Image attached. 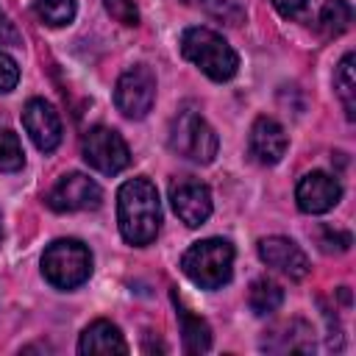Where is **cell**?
<instances>
[{"label":"cell","instance_id":"7","mask_svg":"<svg viewBox=\"0 0 356 356\" xmlns=\"http://www.w3.org/2000/svg\"><path fill=\"white\" fill-rule=\"evenodd\" d=\"M81 153H83V161L103 175H117L131 164V150L125 139L106 125H95L86 131L81 142Z\"/></svg>","mask_w":356,"mask_h":356},{"label":"cell","instance_id":"15","mask_svg":"<svg viewBox=\"0 0 356 356\" xmlns=\"http://www.w3.org/2000/svg\"><path fill=\"white\" fill-rule=\"evenodd\" d=\"M78 350L83 356L89 353H128V342L122 339L120 328L108 320H95L83 328L78 339Z\"/></svg>","mask_w":356,"mask_h":356},{"label":"cell","instance_id":"4","mask_svg":"<svg viewBox=\"0 0 356 356\" xmlns=\"http://www.w3.org/2000/svg\"><path fill=\"white\" fill-rule=\"evenodd\" d=\"M220 139L197 108H181L170 122V150L195 164H211Z\"/></svg>","mask_w":356,"mask_h":356},{"label":"cell","instance_id":"26","mask_svg":"<svg viewBox=\"0 0 356 356\" xmlns=\"http://www.w3.org/2000/svg\"><path fill=\"white\" fill-rule=\"evenodd\" d=\"M14 44V42H19V33L14 31V25L8 22V17L0 11V44Z\"/></svg>","mask_w":356,"mask_h":356},{"label":"cell","instance_id":"13","mask_svg":"<svg viewBox=\"0 0 356 356\" xmlns=\"http://www.w3.org/2000/svg\"><path fill=\"white\" fill-rule=\"evenodd\" d=\"M248 147H250V156L259 164H267V167L278 164L284 159V153H286V131L273 117H259L250 125Z\"/></svg>","mask_w":356,"mask_h":356},{"label":"cell","instance_id":"6","mask_svg":"<svg viewBox=\"0 0 356 356\" xmlns=\"http://www.w3.org/2000/svg\"><path fill=\"white\" fill-rule=\"evenodd\" d=\"M114 103L122 117L128 120H142L156 103V75L147 64H134L128 67L114 86Z\"/></svg>","mask_w":356,"mask_h":356},{"label":"cell","instance_id":"18","mask_svg":"<svg viewBox=\"0 0 356 356\" xmlns=\"http://www.w3.org/2000/svg\"><path fill=\"white\" fill-rule=\"evenodd\" d=\"M334 89L337 97L342 100V108L348 114V120L356 117V75H353V53H345L342 61L337 64L334 72Z\"/></svg>","mask_w":356,"mask_h":356},{"label":"cell","instance_id":"3","mask_svg":"<svg viewBox=\"0 0 356 356\" xmlns=\"http://www.w3.org/2000/svg\"><path fill=\"white\" fill-rule=\"evenodd\" d=\"M181 270L200 289H220L222 284L231 281L234 248L228 239H220V236L200 239L181 256Z\"/></svg>","mask_w":356,"mask_h":356},{"label":"cell","instance_id":"19","mask_svg":"<svg viewBox=\"0 0 356 356\" xmlns=\"http://www.w3.org/2000/svg\"><path fill=\"white\" fill-rule=\"evenodd\" d=\"M353 22V8L348 0H325L320 8V28L325 36H339L350 28Z\"/></svg>","mask_w":356,"mask_h":356},{"label":"cell","instance_id":"1","mask_svg":"<svg viewBox=\"0 0 356 356\" xmlns=\"http://www.w3.org/2000/svg\"><path fill=\"white\" fill-rule=\"evenodd\" d=\"M117 222L128 245H150L161 228V200L147 178H131L117 192Z\"/></svg>","mask_w":356,"mask_h":356},{"label":"cell","instance_id":"21","mask_svg":"<svg viewBox=\"0 0 356 356\" xmlns=\"http://www.w3.org/2000/svg\"><path fill=\"white\" fill-rule=\"evenodd\" d=\"M25 164V153L22 145L17 139V134L6 125H0V170L3 172H17Z\"/></svg>","mask_w":356,"mask_h":356},{"label":"cell","instance_id":"5","mask_svg":"<svg viewBox=\"0 0 356 356\" xmlns=\"http://www.w3.org/2000/svg\"><path fill=\"white\" fill-rule=\"evenodd\" d=\"M42 275L56 289H75L92 275V253L78 239H56L42 253Z\"/></svg>","mask_w":356,"mask_h":356},{"label":"cell","instance_id":"16","mask_svg":"<svg viewBox=\"0 0 356 356\" xmlns=\"http://www.w3.org/2000/svg\"><path fill=\"white\" fill-rule=\"evenodd\" d=\"M178 323H181V334H184V348L186 353H206L211 348V328L203 317L192 314L189 309H184L178 300Z\"/></svg>","mask_w":356,"mask_h":356},{"label":"cell","instance_id":"22","mask_svg":"<svg viewBox=\"0 0 356 356\" xmlns=\"http://www.w3.org/2000/svg\"><path fill=\"white\" fill-rule=\"evenodd\" d=\"M317 242H320V250L323 253H342V250L350 248V234L337 231V228H323L320 236H317Z\"/></svg>","mask_w":356,"mask_h":356},{"label":"cell","instance_id":"11","mask_svg":"<svg viewBox=\"0 0 356 356\" xmlns=\"http://www.w3.org/2000/svg\"><path fill=\"white\" fill-rule=\"evenodd\" d=\"M342 197V186L334 175L323 172V170H314V172H306L300 181H298V189H295V200H298V209L306 211V214H325L328 209H334Z\"/></svg>","mask_w":356,"mask_h":356},{"label":"cell","instance_id":"8","mask_svg":"<svg viewBox=\"0 0 356 356\" xmlns=\"http://www.w3.org/2000/svg\"><path fill=\"white\" fill-rule=\"evenodd\" d=\"M103 200V189L97 186L95 178L83 175V172H67L61 175L53 189L47 192V206L53 211H89V209H97Z\"/></svg>","mask_w":356,"mask_h":356},{"label":"cell","instance_id":"23","mask_svg":"<svg viewBox=\"0 0 356 356\" xmlns=\"http://www.w3.org/2000/svg\"><path fill=\"white\" fill-rule=\"evenodd\" d=\"M17 81H19V67H17V61H14L8 53L0 50V95L11 92V89L17 86Z\"/></svg>","mask_w":356,"mask_h":356},{"label":"cell","instance_id":"20","mask_svg":"<svg viewBox=\"0 0 356 356\" xmlns=\"http://www.w3.org/2000/svg\"><path fill=\"white\" fill-rule=\"evenodd\" d=\"M33 11H36V17L44 25L64 28V25H70L75 19L78 6H75V0H36L33 3Z\"/></svg>","mask_w":356,"mask_h":356},{"label":"cell","instance_id":"14","mask_svg":"<svg viewBox=\"0 0 356 356\" xmlns=\"http://www.w3.org/2000/svg\"><path fill=\"white\" fill-rule=\"evenodd\" d=\"M261 348L264 350H273V353H312L314 350L312 325L303 323V320L281 323L270 334H264Z\"/></svg>","mask_w":356,"mask_h":356},{"label":"cell","instance_id":"2","mask_svg":"<svg viewBox=\"0 0 356 356\" xmlns=\"http://www.w3.org/2000/svg\"><path fill=\"white\" fill-rule=\"evenodd\" d=\"M181 53L186 61H192L206 78L222 83L231 81L239 70V56L236 50L211 28H186L181 33Z\"/></svg>","mask_w":356,"mask_h":356},{"label":"cell","instance_id":"12","mask_svg":"<svg viewBox=\"0 0 356 356\" xmlns=\"http://www.w3.org/2000/svg\"><path fill=\"white\" fill-rule=\"evenodd\" d=\"M259 259L267 267H273V270H278V273H284V275H289L295 281L309 275L306 253L286 236H264V239H259Z\"/></svg>","mask_w":356,"mask_h":356},{"label":"cell","instance_id":"10","mask_svg":"<svg viewBox=\"0 0 356 356\" xmlns=\"http://www.w3.org/2000/svg\"><path fill=\"white\" fill-rule=\"evenodd\" d=\"M22 125L31 136V142L42 150V153H53L61 142V120H58V111L42 100V97H33L25 103L22 108Z\"/></svg>","mask_w":356,"mask_h":356},{"label":"cell","instance_id":"24","mask_svg":"<svg viewBox=\"0 0 356 356\" xmlns=\"http://www.w3.org/2000/svg\"><path fill=\"white\" fill-rule=\"evenodd\" d=\"M106 8L122 25H136V6L131 0H106Z\"/></svg>","mask_w":356,"mask_h":356},{"label":"cell","instance_id":"27","mask_svg":"<svg viewBox=\"0 0 356 356\" xmlns=\"http://www.w3.org/2000/svg\"><path fill=\"white\" fill-rule=\"evenodd\" d=\"M0 239H3V217H0Z\"/></svg>","mask_w":356,"mask_h":356},{"label":"cell","instance_id":"25","mask_svg":"<svg viewBox=\"0 0 356 356\" xmlns=\"http://www.w3.org/2000/svg\"><path fill=\"white\" fill-rule=\"evenodd\" d=\"M273 6H275V11L281 14V17H300L303 14V8L309 6V0H270Z\"/></svg>","mask_w":356,"mask_h":356},{"label":"cell","instance_id":"9","mask_svg":"<svg viewBox=\"0 0 356 356\" xmlns=\"http://www.w3.org/2000/svg\"><path fill=\"white\" fill-rule=\"evenodd\" d=\"M170 203L178 214V220L189 228L203 225L211 217V192L197 178H178L170 186Z\"/></svg>","mask_w":356,"mask_h":356},{"label":"cell","instance_id":"17","mask_svg":"<svg viewBox=\"0 0 356 356\" xmlns=\"http://www.w3.org/2000/svg\"><path fill=\"white\" fill-rule=\"evenodd\" d=\"M284 303V289L281 284H275L273 278H256L248 289V306L253 309V314L264 317V314H273L278 312Z\"/></svg>","mask_w":356,"mask_h":356}]
</instances>
